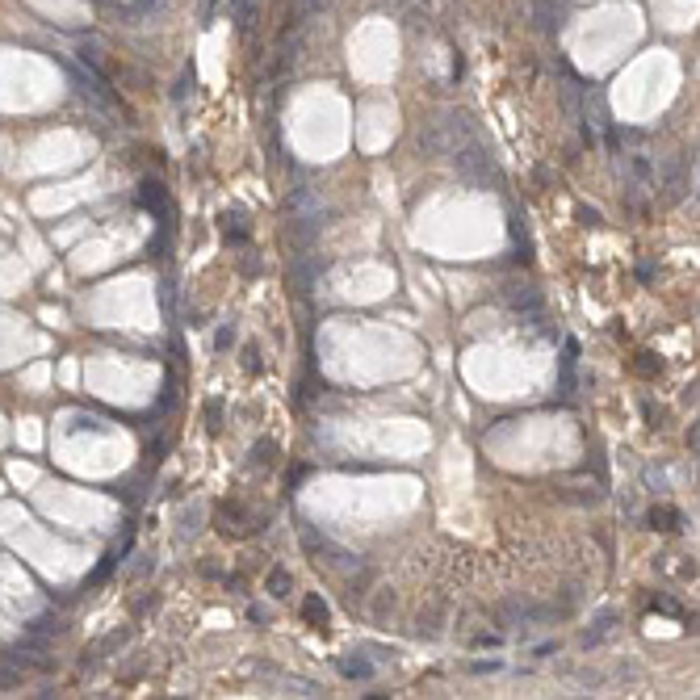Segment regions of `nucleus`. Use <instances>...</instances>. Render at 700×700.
Wrapping results in <instances>:
<instances>
[{
	"instance_id": "3",
	"label": "nucleus",
	"mask_w": 700,
	"mask_h": 700,
	"mask_svg": "<svg viewBox=\"0 0 700 700\" xmlns=\"http://www.w3.org/2000/svg\"><path fill=\"white\" fill-rule=\"evenodd\" d=\"M269 587H273V596H285V587H290V579H285V571H273V579H269Z\"/></svg>"
},
{
	"instance_id": "4",
	"label": "nucleus",
	"mask_w": 700,
	"mask_h": 700,
	"mask_svg": "<svg viewBox=\"0 0 700 700\" xmlns=\"http://www.w3.org/2000/svg\"><path fill=\"white\" fill-rule=\"evenodd\" d=\"M344 676H361V680H365V676H369V663H344Z\"/></svg>"
},
{
	"instance_id": "1",
	"label": "nucleus",
	"mask_w": 700,
	"mask_h": 700,
	"mask_svg": "<svg viewBox=\"0 0 700 700\" xmlns=\"http://www.w3.org/2000/svg\"><path fill=\"white\" fill-rule=\"evenodd\" d=\"M302 617H306V621H310L315 629H323V625H327V604H323L319 596H310V600L302 604Z\"/></svg>"
},
{
	"instance_id": "2",
	"label": "nucleus",
	"mask_w": 700,
	"mask_h": 700,
	"mask_svg": "<svg viewBox=\"0 0 700 700\" xmlns=\"http://www.w3.org/2000/svg\"><path fill=\"white\" fill-rule=\"evenodd\" d=\"M650 520H655V529H676V512H667V508H663V512L655 508V512H650Z\"/></svg>"
}]
</instances>
